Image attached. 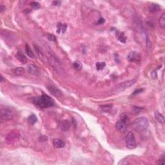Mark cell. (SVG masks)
Returning <instances> with one entry per match:
<instances>
[{"mask_svg": "<svg viewBox=\"0 0 165 165\" xmlns=\"http://www.w3.org/2000/svg\"><path fill=\"white\" fill-rule=\"evenodd\" d=\"M34 105L40 108H46L53 106L55 104L54 100L46 94L40 95L32 99Z\"/></svg>", "mask_w": 165, "mask_h": 165, "instance_id": "6da1fadb", "label": "cell"}, {"mask_svg": "<svg viewBox=\"0 0 165 165\" xmlns=\"http://www.w3.org/2000/svg\"><path fill=\"white\" fill-rule=\"evenodd\" d=\"M133 128L138 132H143L149 126V123L146 118L144 117H140V118H137L135 121L133 122L132 124Z\"/></svg>", "mask_w": 165, "mask_h": 165, "instance_id": "7a4b0ae2", "label": "cell"}, {"mask_svg": "<svg viewBox=\"0 0 165 165\" xmlns=\"http://www.w3.org/2000/svg\"><path fill=\"white\" fill-rule=\"evenodd\" d=\"M135 82H136V80L133 79V80H128V81H126L124 82H121V83L118 84L114 88V92H116V93H119V92H123L124 90L128 88H130V86H132L133 84H135Z\"/></svg>", "mask_w": 165, "mask_h": 165, "instance_id": "3957f363", "label": "cell"}, {"mask_svg": "<svg viewBox=\"0 0 165 165\" xmlns=\"http://www.w3.org/2000/svg\"><path fill=\"white\" fill-rule=\"evenodd\" d=\"M48 59L49 61V63L51 66H52L53 68L56 70V71L60 72L61 70H63V68L61 67L60 62L57 59V57L54 56V54L52 52L48 53Z\"/></svg>", "mask_w": 165, "mask_h": 165, "instance_id": "277c9868", "label": "cell"}, {"mask_svg": "<svg viewBox=\"0 0 165 165\" xmlns=\"http://www.w3.org/2000/svg\"><path fill=\"white\" fill-rule=\"evenodd\" d=\"M125 141L126 147L128 149H134L137 146L135 136L132 132H129L127 133L125 137Z\"/></svg>", "mask_w": 165, "mask_h": 165, "instance_id": "5b68a950", "label": "cell"}, {"mask_svg": "<svg viewBox=\"0 0 165 165\" xmlns=\"http://www.w3.org/2000/svg\"><path fill=\"white\" fill-rule=\"evenodd\" d=\"M14 112L9 108H3L1 110V117L5 121L12 120L14 118Z\"/></svg>", "mask_w": 165, "mask_h": 165, "instance_id": "8992f818", "label": "cell"}, {"mask_svg": "<svg viewBox=\"0 0 165 165\" xmlns=\"http://www.w3.org/2000/svg\"><path fill=\"white\" fill-rule=\"evenodd\" d=\"M19 132L17 130H12L6 137V141L8 144H12L19 139Z\"/></svg>", "mask_w": 165, "mask_h": 165, "instance_id": "52a82bcc", "label": "cell"}, {"mask_svg": "<svg viewBox=\"0 0 165 165\" xmlns=\"http://www.w3.org/2000/svg\"><path fill=\"white\" fill-rule=\"evenodd\" d=\"M116 128L118 131L121 133H125L128 128V123L119 119V121L116 123Z\"/></svg>", "mask_w": 165, "mask_h": 165, "instance_id": "ba28073f", "label": "cell"}, {"mask_svg": "<svg viewBox=\"0 0 165 165\" xmlns=\"http://www.w3.org/2000/svg\"><path fill=\"white\" fill-rule=\"evenodd\" d=\"M141 56L137 52H131L127 56V59L130 62L133 63H139L141 61Z\"/></svg>", "mask_w": 165, "mask_h": 165, "instance_id": "9c48e42d", "label": "cell"}, {"mask_svg": "<svg viewBox=\"0 0 165 165\" xmlns=\"http://www.w3.org/2000/svg\"><path fill=\"white\" fill-rule=\"evenodd\" d=\"M48 89L49 92H50V94L54 95V96H55V97H60L62 95L61 92L57 88L55 87V86H48Z\"/></svg>", "mask_w": 165, "mask_h": 165, "instance_id": "30bf717a", "label": "cell"}, {"mask_svg": "<svg viewBox=\"0 0 165 165\" xmlns=\"http://www.w3.org/2000/svg\"><path fill=\"white\" fill-rule=\"evenodd\" d=\"M28 71L29 72V73L34 75V76H38L40 74V71L38 67H36L34 65H32V64L28 66Z\"/></svg>", "mask_w": 165, "mask_h": 165, "instance_id": "8fae6325", "label": "cell"}, {"mask_svg": "<svg viewBox=\"0 0 165 165\" xmlns=\"http://www.w3.org/2000/svg\"><path fill=\"white\" fill-rule=\"evenodd\" d=\"M59 127H60L61 130L63 132L68 131L70 128V123L67 120H63L60 122Z\"/></svg>", "mask_w": 165, "mask_h": 165, "instance_id": "7c38bea8", "label": "cell"}, {"mask_svg": "<svg viewBox=\"0 0 165 165\" xmlns=\"http://www.w3.org/2000/svg\"><path fill=\"white\" fill-rule=\"evenodd\" d=\"M53 144L56 148H63L65 145L63 141L59 139H54L53 140Z\"/></svg>", "mask_w": 165, "mask_h": 165, "instance_id": "4fadbf2b", "label": "cell"}, {"mask_svg": "<svg viewBox=\"0 0 165 165\" xmlns=\"http://www.w3.org/2000/svg\"><path fill=\"white\" fill-rule=\"evenodd\" d=\"M67 25L65 24H63L61 23H59L57 25V33L63 34L66 32Z\"/></svg>", "mask_w": 165, "mask_h": 165, "instance_id": "5bb4252c", "label": "cell"}, {"mask_svg": "<svg viewBox=\"0 0 165 165\" xmlns=\"http://www.w3.org/2000/svg\"><path fill=\"white\" fill-rule=\"evenodd\" d=\"M154 117H155V119L157 120V121H158L160 123L164 124V123H165V118H164V116L161 113H159V112H156L154 113Z\"/></svg>", "mask_w": 165, "mask_h": 165, "instance_id": "9a60e30c", "label": "cell"}, {"mask_svg": "<svg viewBox=\"0 0 165 165\" xmlns=\"http://www.w3.org/2000/svg\"><path fill=\"white\" fill-rule=\"evenodd\" d=\"M17 58H18V60H19L21 63H22L23 64H25L27 61V57H25V56L22 52H18V54H17Z\"/></svg>", "mask_w": 165, "mask_h": 165, "instance_id": "2e32d148", "label": "cell"}, {"mask_svg": "<svg viewBox=\"0 0 165 165\" xmlns=\"http://www.w3.org/2000/svg\"><path fill=\"white\" fill-rule=\"evenodd\" d=\"M149 10L151 12H157L161 10V6L159 5H157V4L152 3L150 6Z\"/></svg>", "mask_w": 165, "mask_h": 165, "instance_id": "e0dca14e", "label": "cell"}, {"mask_svg": "<svg viewBox=\"0 0 165 165\" xmlns=\"http://www.w3.org/2000/svg\"><path fill=\"white\" fill-rule=\"evenodd\" d=\"M14 73L16 76H22L25 73V69L23 67H18V68H15L14 70Z\"/></svg>", "mask_w": 165, "mask_h": 165, "instance_id": "ac0fdd59", "label": "cell"}, {"mask_svg": "<svg viewBox=\"0 0 165 165\" xmlns=\"http://www.w3.org/2000/svg\"><path fill=\"white\" fill-rule=\"evenodd\" d=\"M25 51L27 56H29V57H30V58H34V54L32 50L30 49V46H29V45L28 44H25Z\"/></svg>", "mask_w": 165, "mask_h": 165, "instance_id": "d6986e66", "label": "cell"}, {"mask_svg": "<svg viewBox=\"0 0 165 165\" xmlns=\"http://www.w3.org/2000/svg\"><path fill=\"white\" fill-rule=\"evenodd\" d=\"M28 122L31 124H34V123L38 121V118L34 114H31L29 118H28Z\"/></svg>", "mask_w": 165, "mask_h": 165, "instance_id": "ffe728a7", "label": "cell"}, {"mask_svg": "<svg viewBox=\"0 0 165 165\" xmlns=\"http://www.w3.org/2000/svg\"><path fill=\"white\" fill-rule=\"evenodd\" d=\"M159 24L160 27L163 29H164L165 27V14H163L161 15V16L159 18Z\"/></svg>", "mask_w": 165, "mask_h": 165, "instance_id": "44dd1931", "label": "cell"}, {"mask_svg": "<svg viewBox=\"0 0 165 165\" xmlns=\"http://www.w3.org/2000/svg\"><path fill=\"white\" fill-rule=\"evenodd\" d=\"M82 65L80 61H75L73 63V68H74L75 70L80 71L82 69Z\"/></svg>", "mask_w": 165, "mask_h": 165, "instance_id": "7402d4cb", "label": "cell"}, {"mask_svg": "<svg viewBox=\"0 0 165 165\" xmlns=\"http://www.w3.org/2000/svg\"><path fill=\"white\" fill-rule=\"evenodd\" d=\"M106 63L105 62H98L96 63V68L97 70H101L105 68Z\"/></svg>", "mask_w": 165, "mask_h": 165, "instance_id": "603a6c76", "label": "cell"}, {"mask_svg": "<svg viewBox=\"0 0 165 165\" xmlns=\"http://www.w3.org/2000/svg\"><path fill=\"white\" fill-rule=\"evenodd\" d=\"M118 40H119V41H121V43H125L126 42L127 38L123 33H120L118 36Z\"/></svg>", "mask_w": 165, "mask_h": 165, "instance_id": "cb8c5ba5", "label": "cell"}, {"mask_svg": "<svg viewBox=\"0 0 165 165\" xmlns=\"http://www.w3.org/2000/svg\"><path fill=\"white\" fill-rule=\"evenodd\" d=\"M34 48H35V50H36L37 53L38 54L39 56H40V59H43V57H44V55H43V53L41 52L40 48H39L37 46H36V45H34Z\"/></svg>", "mask_w": 165, "mask_h": 165, "instance_id": "d4e9b609", "label": "cell"}, {"mask_svg": "<svg viewBox=\"0 0 165 165\" xmlns=\"http://www.w3.org/2000/svg\"><path fill=\"white\" fill-rule=\"evenodd\" d=\"M47 38L50 41H52V42H56V36H55L54 35H53V34H48L47 35Z\"/></svg>", "mask_w": 165, "mask_h": 165, "instance_id": "484cf974", "label": "cell"}, {"mask_svg": "<svg viewBox=\"0 0 165 165\" xmlns=\"http://www.w3.org/2000/svg\"><path fill=\"white\" fill-rule=\"evenodd\" d=\"M30 6H32V7H33L34 8H36V9H38V8H40V4H39L38 3H37V2H31L30 3Z\"/></svg>", "mask_w": 165, "mask_h": 165, "instance_id": "4316f807", "label": "cell"}, {"mask_svg": "<svg viewBox=\"0 0 165 165\" xmlns=\"http://www.w3.org/2000/svg\"><path fill=\"white\" fill-rule=\"evenodd\" d=\"M102 110L104 111H108L109 110L111 109L112 105H104V106H101Z\"/></svg>", "mask_w": 165, "mask_h": 165, "instance_id": "83f0119b", "label": "cell"}, {"mask_svg": "<svg viewBox=\"0 0 165 165\" xmlns=\"http://www.w3.org/2000/svg\"><path fill=\"white\" fill-rule=\"evenodd\" d=\"M142 110L143 109H142L141 108H139V107H133V112L135 113V114H139V112H141Z\"/></svg>", "mask_w": 165, "mask_h": 165, "instance_id": "f1b7e54d", "label": "cell"}, {"mask_svg": "<svg viewBox=\"0 0 165 165\" xmlns=\"http://www.w3.org/2000/svg\"><path fill=\"white\" fill-rule=\"evenodd\" d=\"M151 75H152V77L154 79H156V78H157V74L156 70H153V71L152 72V73H151Z\"/></svg>", "mask_w": 165, "mask_h": 165, "instance_id": "f546056e", "label": "cell"}, {"mask_svg": "<svg viewBox=\"0 0 165 165\" xmlns=\"http://www.w3.org/2000/svg\"><path fill=\"white\" fill-rule=\"evenodd\" d=\"M105 19H103V18H101L100 19H99L98 20V21H97V25H101V24H103V23H105Z\"/></svg>", "mask_w": 165, "mask_h": 165, "instance_id": "4dcf8cb0", "label": "cell"}, {"mask_svg": "<svg viewBox=\"0 0 165 165\" xmlns=\"http://www.w3.org/2000/svg\"><path fill=\"white\" fill-rule=\"evenodd\" d=\"M143 89H139V90H136L133 92V93L132 94V95H135V94H139V93H141V92H143Z\"/></svg>", "mask_w": 165, "mask_h": 165, "instance_id": "1f68e13d", "label": "cell"}, {"mask_svg": "<svg viewBox=\"0 0 165 165\" xmlns=\"http://www.w3.org/2000/svg\"><path fill=\"white\" fill-rule=\"evenodd\" d=\"M165 159L163 158V159H161L159 160V162H158V164L159 165H165Z\"/></svg>", "mask_w": 165, "mask_h": 165, "instance_id": "d6a6232c", "label": "cell"}, {"mask_svg": "<svg viewBox=\"0 0 165 165\" xmlns=\"http://www.w3.org/2000/svg\"><path fill=\"white\" fill-rule=\"evenodd\" d=\"M5 9H6V8H5V6H3V5H1L0 6V12H3L5 10Z\"/></svg>", "mask_w": 165, "mask_h": 165, "instance_id": "836d02e7", "label": "cell"}, {"mask_svg": "<svg viewBox=\"0 0 165 165\" xmlns=\"http://www.w3.org/2000/svg\"><path fill=\"white\" fill-rule=\"evenodd\" d=\"M53 5L55 6H59L61 5L60 1H53Z\"/></svg>", "mask_w": 165, "mask_h": 165, "instance_id": "e575fe53", "label": "cell"}, {"mask_svg": "<svg viewBox=\"0 0 165 165\" xmlns=\"http://www.w3.org/2000/svg\"><path fill=\"white\" fill-rule=\"evenodd\" d=\"M1 82H3V80H4V78H3V76H1Z\"/></svg>", "mask_w": 165, "mask_h": 165, "instance_id": "d590c367", "label": "cell"}]
</instances>
